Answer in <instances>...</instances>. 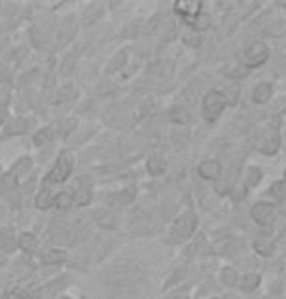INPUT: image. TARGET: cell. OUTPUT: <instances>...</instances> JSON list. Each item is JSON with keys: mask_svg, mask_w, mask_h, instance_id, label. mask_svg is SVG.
I'll return each mask as SVG.
<instances>
[{"mask_svg": "<svg viewBox=\"0 0 286 299\" xmlns=\"http://www.w3.org/2000/svg\"><path fill=\"white\" fill-rule=\"evenodd\" d=\"M253 247H255V251L261 255V257H271L273 252H275V245L269 241V239H257L253 243Z\"/></svg>", "mask_w": 286, "mask_h": 299, "instance_id": "16", "label": "cell"}, {"mask_svg": "<svg viewBox=\"0 0 286 299\" xmlns=\"http://www.w3.org/2000/svg\"><path fill=\"white\" fill-rule=\"evenodd\" d=\"M224 107H226V101H224L220 91H208L205 99H203V115H205L208 123H212L220 117Z\"/></svg>", "mask_w": 286, "mask_h": 299, "instance_id": "4", "label": "cell"}, {"mask_svg": "<svg viewBox=\"0 0 286 299\" xmlns=\"http://www.w3.org/2000/svg\"><path fill=\"white\" fill-rule=\"evenodd\" d=\"M171 119H173L178 125H187L189 123V115L185 113V111H175V113L171 115Z\"/></svg>", "mask_w": 286, "mask_h": 299, "instance_id": "30", "label": "cell"}, {"mask_svg": "<svg viewBox=\"0 0 286 299\" xmlns=\"http://www.w3.org/2000/svg\"><path fill=\"white\" fill-rule=\"evenodd\" d=\"M72 91H74V89H72V87H70V86L62 87V89H60V94H59V97L55 99V103H64V101H69L70 97L74 96Z\"/></svg>", "mask_w": 286, "mask_h": 299, "instance_id": "27", "label": "cell"}, {"mask_svg": "<svg viewBox=\"0 0 286 299\" xmlns=\"http://www.w3.org/2000/svg\"><path fill=\"white\" fill-rule=\"evenodd\" d=\"M199 175L207 181H216L218 177L222 175V165L216 159H207L199 165Z\"/></svg>", "mask_w": 286, "mask_h": 299, "instance_id": "8", "label": "cell"}, {"mask_svg": "<svg viewBox=\"0 0 286 299\" xmlns=\"http://www.w3.org/2000/svg\"><path fill=\"white\" fill-rule=\"evenodd\" d=\"M135 194H137L135 187H128V189L121 191L119 194H111V196H109V202L113 200V204H128V202H133Z\"/></svg>", "mask_w": 286, "mask_h": 299, "instance_id": "12", "label": "cell"}, {"mask_svg": "<svg viewBox=\"0 0 286 299\" xmlns=\"http://www.w3.org/2000/svg\"><path fill=\"white\" fill-rule=\"evenodd\" d=\"M62 299H69V297H62Z\"/></svg>", "mask_w": 286, "mask_h": 299, "instance_id": "35", "label": "cell"}, {"mask_svg": "<svg viewBox=\"0 0 286 299\" xmlns=\"http://www.w3.org/2000/svg\"><path fill=\"white\" fill-rule=\"evenodd\" d=\"M64 286V282L59 280V282H55V284H51V286H47V288H43V290L39 291V299H51L53 297V293L57 290H60Z\"/></svg>", "mask_w": 286, "mask_h": 299, "instance_id": "22", "label": "cell"}, {"mask_svg": "<svg viewBox=\"0 0 286 299\" xmlns=\"http://www.w3.org/2000/svg\"><path fill=\"white\" fill-rule=\"evenodd\" d=\"M197 227V218L193 212L181 214L178 220L171 225V241L173 243H185L193 235Z\"/></svg>", "mask_w": 286, "mask_h": 299, "instance_id": "2", "label": "cell"}, {"mask_svg": "<svg viewBox=\"0 0 286 299\" xmlns=\"http://www.w3.org/2000/svg\"><path fill=\"white\" fill-rule=\"evenodd\" d=\"M224 101H226V105H236L237 97H239V86L237 84H232V86L226 87V91H224Z\"/></svg>", "mask_w": 286, "mask_h": 299, "instance_id": "19", "label": "cell"}, {"mask_svg": "<svg viewBox=\"0 0 286 299\" xmlns=\"http://www.w3.org/2000/svg\"><path fill=\"white\" fill-rule=\"evenodd\" d=\"M127 60V53L123 51V53H119L117 57H115V60H113V64H111V68L109 70H115V68H119V66H123V62Z\"/></svg>", "mask_w": 286, "mask_h": 299, "instance_id": "31", "label": "cell"}, {"mask_svg": "<svg viewBox=\"0 0 286 299\" xmlns=\"http://www.w3.org/2000/svg\"><path fill=\"white\" fill-rule=\"evenodd\" d=\"M90 196H92V191H90V187H82V191L78 193V198H76V202L80 206H84V204L90 202Z\"/></svg>", "mask_w": 286, "mask_h": 299, "instance_id": "28", "label": "cell"}, {"mask_svg": "<svg viewBox=\"0 0 286 299\" xmlns=\"http://www.w3.org/2000/svg\"><path fill=\"white\" fill-rule=\"evenodd\" d=\"M6 299H26V293L21 290H10L8 291V295H6Z\"/></svg>", "mask_w": 286, "mask_h": 299, "instance_id": "32", "label": "cell"}, {"mask_svg": "<svg viewBox=\"0 0 286 299\" xmlns=\"http://www.w3.org/2000/svg\"><path fill=\"white\" fill-rule=\"evenodd\" d=\"M0 247L6 252L14 251V233H12V229H2L0 232Z\"/></svg>", "mask_w": 286, "mask_h": 299, "instance_id": "17", "label": "cell"}, {"mask_svg": "<svg viewBox=\"0 0 286 299\" xmlns=\"http://www.w3.org/2000/svg\"><path fill=\"white\" fill-rule=\"evenodd\" d=\"M62 261H67V251H62V249H51V251L43 255L45 264H59Z\"/></svg>", "mask_w": 286, "mask_h": 299, "instance_id": "13", "label": "cell"}, {"mask_svg": "<svg viewBox=\"0 0 286 299\" xmlns=\"http://www.w3.org/2000/svg\"><path fill=\"white\" fill-rule=\"evenodd\" d=\"M4 117H6V111H4V109H0V125H2V121H4Z\"/></svg>", "mask_w": 286, "mask_h": 299, "instance_id": "33", "label": "cell"}, {"mask_svg": "<svg viewBox=\"0 0 286 299\" xmlns=\"http://www.w3.org/2000/svg\"><path fill=\"white\" fill-rule=\"evenodd\" d=\"M146 167H148V171L152 175H162L166 171V162L162 157H158V155H152L148 159V164H146Z\"/></svg>", "mask_w": 286, "mask_h": 299, "instance_id": "15", "label": "cell"}, {"mask_svg": "<svg viewBox=\"0 0 286 299\" xmlns=\"http://www.w3.org/2000/svg\"><path fill=\"white\" fill-rule=\"evenodd\" d=\"M53 202H55V206H57L59 210H69L70 206H72V194L70 193H60L59 196L53 200Z\"/></svg>", "mask_w": 286, "mask_h": 299, "instance_id": "21", "label": "cell"}, {"mask_svg": "<svg viewBox=\"0 0 286 299\" xmlns=\"http://www.w3.org/2000/svg\"><path fill=\"white\" fill-rule=\"evenodd\" d=\"M278 144H280L278 132H276V130H269V132L263 136L261 144H259V152L265 154V155H273L276 150H278Z\"/></svg>", "mask_w": 286, "mask_h": 299, "instance_id": "9", "label": "cell"}, {"mask_svg": "<svg viewBox=\"0 0 286 299\" xmlns=\"http://www.w3.org/2000/svg\"><path fill=\"white\" fill-rule=\"evenodd\" d=\"M263 29L267 35L280 37L286 33V4H276L263 19Z\"/></svg>", "mask_w": 286, "mask_h": 299, "instance_id": "1", "label": "cell"}, {"mask_svg": "<svg viewBox=\"0 0 286 299\" xmlns=\"http://www.w3.org/2000/svg\"><path fill=\"white\" fill-rule=\"evenodd\" d=\"M30 165H31V162H30V157H24V159H20V164L14 167V173L16 175H21V173H26L28 169H30Z\"/></svg>", "mask_w": 286, "mask_h": 299, "instance_id": "29", "label": "cell"}, {"mask_svg": "<svg viewBox=\"0 0 286 299\" xmlns=\"http://www.w3.org/2000/svg\"><path fill=\"white\" fill-rule=\"evenodd\" d=\"M259 284H261V278H259L257 274H247V276H244L241 282H239V290L244 291V293H251L253 290L259 288Z\"/></svg>", "mask_w": 286, "mask_h": 299, "instance_id": "11", "label": "cell"}, {"mask_svg": "<svg viewBox=\"0 0 286 299\" xmlns=\"http://www.w3.org/2000/svg\"><path fill=\"white\" fill-rule=\"evenodd\" d=\"M271 97H273V86H271V84H267V82L257 84L255 89H253V101H255V103L263 105L267 101H271Z\"/></svg>", "mask_w": 286, "mask_h": 299, "instance_id": "10", "label": "cell"}, {"mask_svg": "<svg viewBox=\"0 0 286 299\" xmlns=\"http://www.w3.org/2000/svg\"><path fill=\"white\" fill-rule=\"evenodd\" d=\"M70 171H72V157L69 154L59 155L57 164L53 165V169L49 171L45 183L47 185H55V183H62L64 179H69Z\"/></svg>", "mask_w": 286, "mask_h": 299, "instance_id": "5", "label": "cell"}, {"mask_svg": "<svg viewBox=\"0 0 286 299\" xmlns=\"http://www.w3.org/2000/svg\"><path fill=\"white\" fill-rule=\"evenodd\" d=\"M220 278H222V284L228 286V288H234L237 284V280H239V278H237V272L234 270V268H224L222 274H220Z\"/></svg>", "mask_w": 286, "mask_h": 299, "instance_id": "18", "label": "cell"}, {"mask_svg": "<svg viewBox=\"0 0 286 299\" xmlns=\"http://www.w3.org/2000/svg\"><path fill=\"white\" fill-rule=\"evenodd\" d=\"M267 58H269V49H267L265 43H261V41H255V43H251V45H247L246 51L241 53V57H239V64L246 68H257L261 66V64H265Z\"/></svg>", "mask_w": 286, "mask_h": 299, "instance_id": "3", "label": "cell"}, {"mask_svg": "<svg viewBox=\"0 0 286 299\" xmlns=\"http://www.w3.org/2000/svg\"><path fill=\"white\" fill-rule=\"evenodd\" d=\"M18 245H20V249H24L26 252H33L37 249V239H35L31 233H21L20 237H18Z\"/></svg>", "mask_w": 286, "mask_h": 299, "instance_id": "14", "label": "cell"}, {"mask_svg": "<svg viewBox=\"0 0 286 299\" xmlns=\"http://www.w3.org/2000/svg\"><path fill=\"white\" fill-rule=\"evenodd\" d=\"M269 194L275 196L276 200H282L286 196V185L284 183H275L271 189H269Z\"/></svg>", "mask_w": 286, "mask_h": 299, "instance_id": "23", "label": "cell"}, {"mask_svg": "<svg viewBox=\"0 0 286 299\" xmlns=\"http://www.w3.org/2000/svg\"><path fill=\"white\" fill-rule=\"evenodd\" d=\"M201 8H203L201 2H175V4H173V10H175L187 24H197V19L203 16V14H201Z\"/></svg>", "mask_w": 286, "mask_h": 299, "instance_id": "7", "label": "cell"}, {"mask_svg": "<svg viewBox=\"0 0 286 299\" xmlns=\"http://www.w3.org/2000/svg\"><path fill=\"white\" fill-rule=\"evenodd\" d=\"M261 171L257 169V167H251L249 171H247V187H255V185H259V181H261Z\"/></svg>", "mask_w": 286, "mask_h": 299, "instance_id": "25", "label": "cell"}, {"mask_svg": "<svg viewBox=\"0 0 286 299\" xmlns=\"http://www.w3.org/2000/svg\"><path fill=\"white\" fill-rule=\"evenodd\" d=\"M251 218L253 222L259 225H271L275 222V206L269 202H257L255 206H251Z\"/></svg>", "mask_w": 286, "mask_h": 299, "instance_id": "6", "label": "cell"}, {"mask_svg": "<svg viewBox=\"0 0 286 299\" xmlns=\"http://www.w3.org/2000/svg\"><path fill=\"white\" fill-rule=\"evenodd\" d=\"M284 179H286V171H284Z\"/></svg>", "mask_w": 286, "mask_h": 299, "instance_id": "34", "label": "cell"}, {"mask_svg": "<svg viewBox=\"0 0 286 299\" xmlns=\"http://www.w3.org/2000/svg\"><path fill=\"white\" fill-rule=\"evenodd\" d=\"M51 204H53V196H51V193L45 189V191H41L39 194H37V198H35V206L39 208V210H47Z\"/></svg>", "mask_w": 286, "mask_h": 299, "instance_id": "20", "label": "cell"}, {"mask_svg": "<svg viewBox=\"0 0 286 299\" xmlns=\"http://www.w3.org/2000/svg\"><path fill=\"white\" fill-rule=\"evenodd\" d=\"M203 43V33L201 31H193V33H189V35H185V45L187 47H199Z\"/></svg>", "mask_w": 286, "mask_h": 299, "instance_id": "24", "label": "cell"}, {"mask_svg": "<svg viewBox=\"0 0 286 299\" xmlns=\"http://www.w3.org/2000/svg\"><path fill=\"white\" fill-rule=\"evenodd\" d=\"M51 136H53V132H51L49 128H43V130H39V132L35 134L33 142H35V146H41V144H45V142H49Z\"/></svg>", "mask_w": 286, "mask_h": 299, "instance_id": "26", "label": "cell"}]
</instances>
